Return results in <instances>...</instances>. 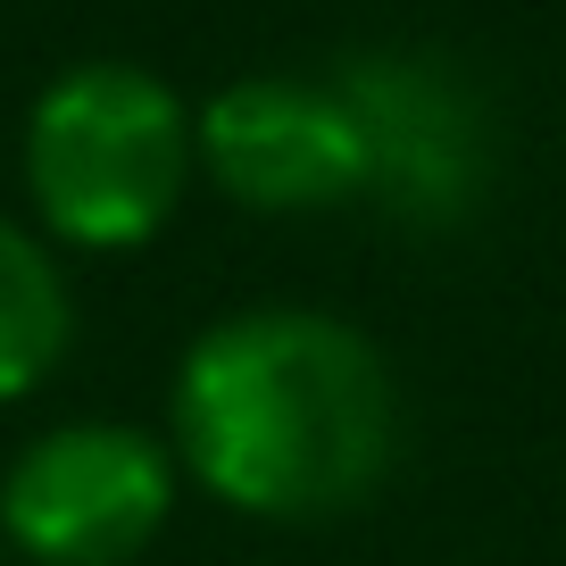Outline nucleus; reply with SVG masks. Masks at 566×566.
Wrapping results in <instances>:
<instances>
[{
	"instance_id": "obj_1",
	"label": "nucleus",
	"mask_w": 566,
	"mask_h": 566,
	"mask_svg": "<svg viewBox=\"0 0 566 566\" xmlns=\"http://www.w3.org/2000/svg\"><path fill=\"white\" fill-rule=\"evenodd\" d=\"M176 459L259 525H325L400 467V384L350 317L233 308L176 367Z\"/></svg>"
},
{
	"instance_id": "obj_2",
	"label": "nucleus",
	"mask_w": 566,
	"mask_h": 566,
	"mask_svg": "<svg viewBox=\"0 0 566 566\" xmlns=\"http://www.w3.org/2000/svg\"><path fill=\"white\" fill-rule=\"evenodd\" d=\"M200 167V117L167 75L134 59H84L51 75L25 117V192L51 242L134 250L184 209Z\"/></svg>"
},
{
	"instance_id": "obj_3",
	"label": "nucleus",
	"mask_w": 566,
	"mask_h": 566,
	"mask_svg": "<svg viewBox=\"0 0 566 566\" xmlns=\"http://www.w3.org/2000/svg\"><path fill=\"white\" fill-rule=\"evenodd\" d=\"M184 459L142 424H51L0 475V549L34 566H125L176 516Z\"/></svg>"
},
{
	"instance_id": "obj_4",
	"label": "nucleus",
	"mask_w": 566,
	"mask_h": 566,
	"mask_svg": "<svg viewBox=\"0 0 566 566\" xmlns=\"http://www.w3.org/2000/svg\"><path fill=\"white\" fill-rule=\"evenodd\" d=\"M200 167L217 192L259 217H308L342 209L375 184L367 125L342 84L308 75H242L200 108Z\"/></svg>"
},
{
	"instance_id": "obj_5",
	"label": "nucleus",
	"mask_w": 566,
	"mask_h": 566,
	"mask_svg": "<svg viewBox=\"0 0 566 566\" xmlns=\"http://www.w3.org/2000/svg\"><path fill=\"white\" fill-rule=\"evenodd\" d=\"M350 108L367 125V159L375 184L367 192H391L408 217H459L483 184V134H475V108L424 67H367L350 75Z\"/></svg>"
},
{
	"instance_id": "obj_6",
	"label": "nucleus",
	"mask_w": 566,
	"mask_h": 566,
	"mask_svg": "<svg viewBox=\"0 0 566 566\" xmlns=\"http://www.w3.org/2000/svg\"><path fill=\"white\" fill-rule=\"evenodd\" d=\"M67 342H75V301L51 242L25 233L18 217H0V408L51 384Z\"/></svg>"
},
{
	"instance_id": "obj_7",
	"label": "nucleus",
	"mask_w": 566,
	"mask_h": 566,
	"mask_svg": "<svg viewBox=\"0 0 566 566\" xmlns=\"http://www.w3.org/2000/svg\"><path fill=\"white\" fill-rule=\"evenodd\" d=\"M0 566H9V549H0Z\"/></svg>"
}]
</instances>
